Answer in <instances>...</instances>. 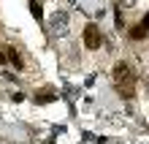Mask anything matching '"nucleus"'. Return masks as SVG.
<instances>
[{
	"label": "nucleus",
	"mask_w": 149,
	"mask_h": 144,
	"mask_svg": "<svg viewBox=\"0 0 149 144\" xmlns=\"http://www.w3.org/2000/svg\"><path fill=\"white\" fill-rule=\"evenodd\" d=\"M114 82H117L119 95H125V98L136 95V76H133V71H130L127 63H117V68H114Z\"/></svg>",
	"instance_id": "obj_1"
},
{
	"label": "nucleus",
	"mask_w": 149,
	"mask_h": 144,
	"mask_svg": "<svg viewBox=\"0 0 149 144\" xmlns=\"http://www.w3.org/2000/svg\"><path fill=\"white\" fill-rule=\"evenodd\" d=\"M100 44H103V35H100V27L95 22H90L84 27V46L87 49H100Z\"/></svg>",
	"instance_id": "obj_2"
},
{
	"label": "nucleus",
	"mask_w": 149,
	"mask_h": 144,
	"mask_svg": "<svg viewBox=\"0 0 149 144\" xmlns=\"http://www.w3.org/2000/svg\"><path fill=\"white\" fill-rule=\"evenodd\" d=\"M49 33H52V35H65V33H68V14H65V11L52 14V19H49Z\"/></svg>",
	"instance_id": "obj_3"
},
{
	"label": "nucleus",
	"mask_w": 149,
	"mask_h": 144,
	"mask_svg": "<svg viewBox=\"0 0 149 144\" xmlns=\"http://www.w3.org/2000/svg\"><path fill=\"white\" fill-rule=\"evenodd\" d=\"M6 60L11 63L14 68H24V60H22V55H19L14 46H11V49H6Z\"/></svg>",
	"instance_id": "obj_4"
},
{
	"label": "nucleus",
	"mask_w": 149,
	"mask_h": 144,
	"mask_svg": "<svg viewBox=\"0 0 149 144\" xmlns=\"http://www.w3.org/2000/svg\"><path fill=\"white\" fill-rule=\"evenodd\" d=\"M54 101V93L52 90H43V93H36V103H52Z\"/></svg>",
	"instance_id": "obj_5"
},
{
	"label": "nucleus",
	"mask_w": 149,
	"mask_h": 144,
	"mask_svg": "<svg viewBox=\"0 0 149 144\" xmlns=\"http://www.w3.org/2000/svg\"><path fill=\"white\" fill-rule=\"evenodd\" d=\"M144 35H146V27H144V25H138V27L130 30V38H133V41H141Z\"/></svg>",
	"instance_id": "obj_6"
},
{
	"label": "nucleus",
	"mask_w": 149,
	"mask_h": 144,
	"mask_svg": "<svg viewBox=\"0 0 149 144\" xmlns=\"http://www.w3.org/2000/svg\"><path fill=\"white\" fill-rule=\"evenodd\" d=\"M30 14L36 16V19H43V8H41L38 0H33V3H30Z\"/></svg>",
	"instance_id": "obj_7"
},
{
	"label": "nucleus",
	"mask_w": 149,
	"mask_h": 144,
	"mask_svg": "<svg viewBox=\"0 0 149 144\" xmlns=\"http://www.w3.org/2000/svg\"><path fill=\"white\" fill-rule=\"evenodd\" d=\"M117 3V8L122 11V8H130V6H136V0H114Z\"/></svg>",
	"instance_id": "obj_8"
},
{
	"label": "nucleus",
	"mask_w": 149,
	"mask_h": 144,
	"mask_svg": "<svg viewBox=\"0 0 149 144\" xmlns=\"http://www.w3.org/2000/svg\"><path fill=\"white\" fill-rule=\"evenodd\" d=\"M141 25H144V27H146V30H149V14L144 16V22H141Z\"/></svg>",
	"instance_id": "obj_9"
}]
</instances>
